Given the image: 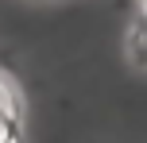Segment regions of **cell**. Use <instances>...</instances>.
Wrapping results in <instances>:
<instances>
[{"label": "cell", "mask_w": 147, "mask_h": 143, "mask_svg": "<svg viewBox=\"0 0 147 143\" xmlns=\"http://www.w3.org/2000/svg\"><path fill=\"white\" fill-rule=\"evenodd\" d=\"M124 58L132 62L136 70H147V4L140 0L136 15L124 27Z\"/></svg>", "instance_id": "cell-1"}, {"label": "cell", "mask_w": 147, "mask_h": 143, "mask_svg": "<svg viewBox=\"0 0 147 143\" xmlns=\"http://www.w3.org/2000/svg\"><path fill=\"white\" fill-rule=\"evenodd\" d=\"M143 4H147V0H143Z\"/></svg>", "instance_id": "cell-2"}]
</instances>
